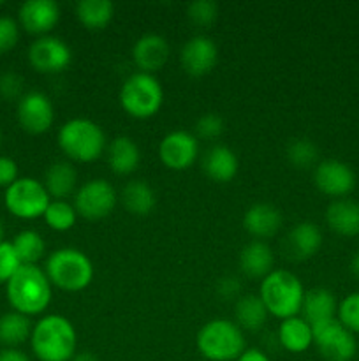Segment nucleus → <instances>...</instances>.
<instances>
[{"instance_id":"f8f14e48","label":"nucleus","mask_w":359,"mask_h":361,"mask_svg":"<svg viewBox=\"0 0 359 361\" xmlns=\"http://www.w3.org/2000/svg\"><path fill=\"white\" fill-rule=\"evenodd\" d=\"M199 155V141L189 130H172L162 137L158 145V157L165 168L183 171L196 162Z\"/></svg>"},{"instance_id":"e433bc0d","label":"nucleus","mask_w":359,"mask_h":361,"mask_svg":"<svg viewBox=\"0 0 359 361\" xmlns=\"http://www.w3.org/2000/svg\"><path fill=\"white\" fill-rule=\"evenodd\" d=\"M196 133L203 140H217L224 133V120L217 113H206L197 120Z\"/></svg>"},{"instance_id":"a878e982","label":"nucleus","mask_w":359,"mask_h":361,"mask_svg":"<svg viewBox=\"0 0 359 361\" xmlns=\"http://www.w3.org/2000/svg\"><path fill=\"white\" fill-rule=\"evenodd\" d=\"M77 183V173L70 162L58 161L53 162L48 168L44 176V187L48 190L49 197L55 200H63L69 196Z\"/></svg>"},{"instance_id":"ddd939ff","label":"nucleus","mask_w":359,"mask_h":361,"mask_svg":"<svg viewBox=\"0 0 359 361\" xmlns=\"http://www.w3.org/2000/svg\"><path fill=\"white\" fill-rule=\"evenodd\" d=\"M18 122L27 133L42 134L55 122V108L44 92L32 90L18 101Z\"/></svg>"},{"instance_id":"20e7f679","label":"nucleus","mask_w":359,"mask_h":361,"mask_svg":"<svg viewBox=\"0 0 359 361\" xmlns=\"http://www.w3.org/2000/svg\"><path fill=\"white\" fill-rule=\"evenodd\" d=\"M44 271L51 286L69 293L87 289L95 274L90 257L83 250L73 247H63L49 254Z\"/></svg>"},{"instance_id":"58836bf2","label":"nucleus","mask_w":359,"mask_h":361,"mask_svg":"<svg viewBox=\"0 0 359 361\" xmlns=\"http://www.w3.org/2000/svg\"><path fill=\"white\" fill-rule=\"evenodd\" d=\"M0 95L7 101L23 97V80H21L20 74L9 71V73L0 76Z\"/></svg>"},{"instance_id":"2f4dec72","label":"nucleus","mask_w":359,"mask_h":361,"mask_svg":"<svg viewBox=\"0 0 359 361\" xmlns=\"http://www.w3.org/2000/svg\"><path fill=\"white\" fill-rule=\"evenodd\" d=\"M42 217H44L46 224L55 231H69L76 224L77 212L74 204L67 203L65 200H53Z\"/></svg>"},{"instance_id":"a18cd8bd","label":"nucleus","mask_w":359,"mask_h":361,"mask_svg":"<svg viewBox=\"0 0 359 361\" xmlns=\"http://www.w3.org/2000/svg\"><path fill=\"white\" fill-rule=\"evenodd\" d=\"M352 271H354L355 277H359V252L355 254L354 259H352Z\"/></svg>"},{"instance_id":"f3484780","label":"nucleus","mask_w":359,"mask_h":361,"mask_svg":"<svg viewBox=\"0 0 359 361\" xmlns=\"http://www.w3.org/2000/svg\"><path fill=\"white\" fill-rule=\"evenodd\" d=\"M132 59L141 73H155L162 69L169 59V42L158 34H146L136 41Z\"/></svg>"},{"instance_id":"1a4fd4ad","label":"nucleus","mask_w":359,"mask_h":361,"mask_svg":"<svg viewBox=\"0 0 359 361\" xmlns=\"http://www.w3.org/2000/svg\"><path fill=\"white\" fill-rule=\"evenodd\" d=\"M313 344L326 361H351L358 353V342L338 319L313 324Z\"/></svg>"},{"instance_id":"5701e85b","label":"nucleus","mask_w":359,"mask_h":361,"mask_svg":"<svg viewBox=\"0 0 359 361\" xmlns=\"http://www.w3.org/2000/svg\"><path fill=\"white\" fill-rule=\"evenodd\" d=\"M239 168L238 155L225 145H215L206 152L203 169L215 182H231Z\"/></svg>"},{"instance_id":"39448f33","label":"nucleus","mask_w":359,"mask_h":361,"mask_svg":"<svg viewBox=\"0 0 359 361\" xmlns=\"http://www.w3.org/2000/svg\"><path fill=\"white\" fill-rule=\"evenodd\" d=\"M58 145L73 161L92 162L104 154L106 134L94 120L73 118L60 127Z\"/></svg>"},{"instance_id":"de8ad7c7","label":"nucleus","mask_w":359,"mask_h":361,"mask_svg":"<svg viewBox=\"0 0 359 361\" xmlns=\"http://www.w3.org/2000/svg\"><path fill=\"white\" fill-rule=\"evenodd\" d=\"M0 143H2V133H0Z\"/></svg>"},{"instance_id":"6ab92c4d","label":"nucleus","mask_w":359,"mask_h":361,"mask_svg":"<svg viewBox=\"0 0 359 361\" xmlns=\"http://www.w3.org/2000/svg\"><path fill=\"white\" fill-rule=\"evenodd\" d=\"M322 247V233L313 222H299L287 235V252L294 259H310Z\"/></svg>"},{"instance_id":"cd10ccee","label":"nucleus","mask_w":359,"mask_h":361,"mask_svg":"<svg viewBox=\"0 0 359 361\" xmlns=\"http://www.w3.org/2000/svg\"><path fill=\"white\" fill-rule=\"evenodd\" d=\"M236 324L239 328H245L248 331H257L263 328L267 319V310L264 307L259 295H245L239 296L234 307Z\"/></svg>"},{"instance_id":"a19ab883","label":"nucleus","mask_w":359,"mask_h":361,"mask_svg":"<svg viewBox=\"0 0 359 361\" xmlns=\"http://www.w3.org/2000/svg\"><path fill=\"white\" fill-rule=\"evenodd\" d=\"M218 295H222L224 298H234V296H238L239 293H241V284H239V281L236 277H224L218 281Z\"/></svg>"},{"instance_id":"c85d7f7f","label":"nucleus","mask_w":359,"mask_h":361,"mask_svg":"<svg viewBox=\"0 0 359 361\" xmlns=\"http://www.w3.org/2000/svg\"><path fill=\"white\" fill-rule=\"evenodd\" d=\"M32 326L30 317L20 312H7L0 317V342L14 349V345H20L30 338Z\"/></svg>"},{"instance_id":"ea45409f","label":"nucleus","mask_w":359,"mask_h":361,"mask_svg":"<svg viewBox=\"0 0 359 361\" xmlns=\"http://www.w3.org/2000/svg\"><path fill=\"white\" fill-rule=\"evenodd\" d=\"M18 180V164L11 157L0 155V187L13 185Z\"/></svg>"},{"instance_id":"f257e3e1","label":"nucleus","mask_w":359,"mask_h":361,"mask_svg":"<svg viewBox=\"0 0 359 361\" xmlns=\"http://www.w3.org/2000/svg\"><path fill=\"white\" fill-rule=\"evenodd\" d=\"M30 345L39 361H70L77 345L74 324L56 314L44 316L34 324Z\"/></svg>"},{"instance_id":"a211bd4d","label":"nucleus","mask_w":359,"mask_h":361,"mask_svg":"<svg viewBox=\"0 0 359 361\" xmlns=\"http://www.w3.org/2000/svg\"><path fill=\"white\" fill-rule=\"evenodd\" d=\"M243 226L256 238H270L282 228V214L275 204L257 203L245 212Z\"/></svg>"},{"instance_id":"412c9836","label":"nucleus","mask_w":359,"mask_h":361,"mask_svg":"<svg viewBox=\"0 0 359 361\" xmlns=\"http://www.w3.org/2000/svg\"><path fill=\"white\" fill-rule=\"evenodd\" d=\"M303 319L308 321L310 324H319L324 321L336 319L338 303L333 293L329 289L315 288L305 293L301 305Z\"/></svg>"},{"instance_id":"f03ea898","label":"nucleus","mask_w":359,"mask_h":361,"mask_svg":"<svg viewBox=\"0 0 359 361\" xmlns=\"http://www.w3.org/2000/svg\"><path fill=\"white\" fill-rule=\"evenodd\" d=\"M7 300L16 312L37 316L51 303V282L37 264H23L7 282Z\"/></svg>"},{"instance_id":"f704fd0d","label":"nucleus","mask_w":359,"mask_h":361,"mask_svg":"<svg viewBox=\"0 0 359 361\" xmlns=\"http://www.w3.org/2000/svg\"><path fill=\"white\" fill-rule=\"evenodd\" d=\"M187 16L199 27H208L218 18V4L213 0H194L187 7Z\"/></svg>"},{"instance_id":"473e14b6","label":"nucleus","mask_w":359,"mask_h":361,"mask_svg":"<svg viewBox=\"0 0 359 361\" xmlns=\"http://www.w3.org/2000/svg\"><path fill=\"white\" fill-rule=\"evenodd\" d=\"M287 159L292 166L299 169L312 168L319 159V148L308 137H296L287 145Z\"/></svg>"},{"instance_id":"393cba45","label":"nucleus","mask_w":359,"mask_h":361,"mask_svg":"<svg viewBox=\"0 0 359 361\" xmlns=\"http://www.w3.org/2000/svg\"><path fill=\"white\" fill-rule=\"evenodd\" d=\"M141 162V150L129 136H118L108 147V164L116 175H130Z\"/></svg>"},{"instance_id":"c03bdc74","label":"nucleus","mask_w":359,"mask_h":361,"mask_svg":"<svg viewBox=\"0 0 359 361\" xmlns=\"http://www.w3.org/2000/svg\"><path fill=\"white\" fill-rule=\"evenodd\" d=\"M70 361H99V360H97V356L92 355V353L83 351V353H76V355H74V358Z\"/></svg>"},{"instance_id":"423d86ee","label":"nucleus","mask_w":359,"mask_h":361,"mask_svg":"<svg viewBox=\"0 0 359 361\" xmlns=\"http://www.w3.org/2000/svg\"><path fill=\"white\" fill-rule=\"evenodd\" d=\"M197 349L210 361H236L245 351L241 328L229 319H211L197 334Z\"/></svg>"},{"instance_id":"c9c22d12","label":"nucleus","mask_w":359,"mask_h":361,"mask_svg":"<svg viewBox=\"0 0 359 361\" xmlns=\"http://www.w3.org/2000/svg\"><path fill=\"white\" fill-rule=\"evenodd\" d=\"M21 267H23V263H21L20 257H18L13 243H0V282H6L7 284Z\"/></svg>"},{"instance_id":"72a5a7b5","label":"nucleus","mask_w":359,"mask_h":361,"mask_svg":"<svg viewBox=\"0 0 359 361\" xmlns=\"http://www.w3.org/2000/svg\"><path fill=\"white\" fill-rule=\"evenodd\" d=\"M336 319L352 334H359V291L351 293L338 303Z\"/></svg>"},{"instance_id":"09e8293b","label":"nucleus","mask_w":359,"mask_h":361,"mask_svg":"<svg viewBox=\"0 0 359 361\" xmlns=\"http://www.w3.org/2000/svg\"><path fill=\"white\" fill-rule=\"evenodd\" d=\"M0 6H4V2H2V0H0Z\"/></svg>"},{"instance_id":"aec40b11","label":"nucleus","mask_w":359,"mask_h":361,"mask_svg":"<svg viewBox=\"0 0 359 361\" xmlns=\"http://www.w3.org/2000/svg\"><path fill=\"white\" fill-rule=\"evenodd\" d=\"M275 256L271 247L263 240H253L246 243L239 252V267L250 279H264L273 271Z\"/></svg>"},{"instance_id":"7ed1b4c3","label":"nucleus","mask_w":359,"mask_h":361,"mask_svg":"<svg viewBox=\"0 0 359 361\" xmlns=\"http://www.w3.org/2000/svg\"><path fill=\"white\" fill-rule=\"evenodd\" d=\"M305 293L301 281L292 271L273 270L260 282L259 298L267 314L284 321L301 312Z\"/></svg>"},{"instance_id":"b1692460","label":"nucleus","mask_w":359,"mask_h":361,"mask_svg":"<svg viewBox=\"0 0 359 361\" xmlns=\"http://www.w3.org/2000/svg\"><path fill=\"white\" fill-rule=\"evenodd\" d=\"M278 341L285 351L296 353V355L305 353L313 345L312 324L299 316L284 319L278 328Z\"/></svg>"},{"instance_id":"9d476101","label":"nucleus","mask_w":359,"mask_h":361,"mask_svg":"<svg viewBox=\"0 0 359 361\" xmlns=\"http://www.w3.org/2000/svg\"><path fill=\"white\" fill-rule=\"evenodd\" d=\"M116 190L104 178H94L84 182L74 194V208L77 215L88 221L104 219L115 210Z\"/></svg>"},{"instance_id":"bb28decb","label":"nucleus","mask_w":359,"mask_h":361,"mask_svg":"<svg viewBox=\"0 0 359 361\" xmlns=\"http://www.w3.org/2000/svg\"><path fill=\"white\" fill-rule=\"evenodd\" d=\"M122 200L127 210L134 215H148L157 203L155 190L144 180H130L123 187Z\"/></svg>"},{"instance_id":"dca6fc26","label":"nucleus","mask_w":359,"mask_h":361,"mask_svg":"<svg viewBox=\"0 0 359 361\" xmlns=\"http://www.w3.org/2000/svg\"><path fill=\"white\" fill-rule=\"evenodd\" d=\"M18 18L25 30L42 37L58 23L60 6L55 0H27L21 4Z\"/></svg>"},{"instance_id":"49530a36","label":"nucleus","mask_w":359,"mask_h":361,"mask_svg":"<svg viewBox=\"0 0 359 361\" xmlns=\"http://www.w3.org/2000/svg\"><path fill=\"white\" fill-rule=\"evenodd\" d=\"M4 242V226H2V222H0V243Z\"/></svg>"},{"instance_id":"7c9ffc66","label":"nucleus","mask_w":359,"mask_h":361,"mask_svg":"<svg viewBox=\"0 0 359 361\" xmlns=\"http://www.w3.org/2000/svg\"><path fill=\"white\" fill-rule=\"evenodd\" d=\"M11 243H13L14 250H16L18 257L23 264H37V261L46 252V243L42 236L37 231H32V229H25V231L18 233Z\"/></svg>"},{"instance_id":"9b49d317","label":"nucleus","mask_w":359,"mask_h":361,"mask_svg":"<svg viewBox=\"0 0 359 361\" xmlns=\"http://www.w3.org/2000/svg\"><path fill=\"white\" fill-rule=\"evenodd\" d=\"M30 66L39 73H60L69 67L73 51L63 39L55 35H42L28 48Z\"/></svg>"},{"instance_id":"4be33fe9","label":"nucleus","mask_w":359,"mask_h":361,"mask_svg":"<svg viewBox=\"0 0 359 361\" xmlns=\"http://www.w3.org/2000/svg\"><path fill=\"white\" fill-rule=\"evenodd\" d=\"M326 222L340 236L359 235V203L358 201L334 200L326 210Z\"/></svg>"},{"instance_id":"2eb2a0df","label":"nucleus","mask_w":359,"mask_h":361,"mask_svg":"<svg viewBox=\"0 0 359 361\" xmlns=\"http://www.w3.org/2000/svg\"><path fill=\"white\" fill-rule=\"evenodd\" d=\"M182 66L190 76H204L215 67L218 59V48L213 39L206 35H194L183 44Z\"/></svg>"},{"instance_id":"79ce46f5","label":"nucleus","mask_w":359,"mask_h":361,"mask_svg":"<svg viewBox=\"0 0 359 361\" xmlns=\"http://www.w3.org/2000/svg\"><path fill=\"white\" fill-rule=\"evenodd\" d=\"M236 361H270V358H267L266 353L260 351V349L250 348L245 349V351L241 353V356Z\"/></svg>"},{"instance_id":"37998d69","label":"nucleus","mask_w":359,"mask_h":361,"mask_svg":"<svg viewBox=\"0 0 359 361\" xmlns=\"http://www.w3.org/2000/svg\"><path fill=\"white\" fill-rule=\"evenodd\" d=\"M0 361H32L28 358L27 355H25L23 351H20V349H4L2 353H0Z\"/></svg>"},{"instance_id":"4c0bfd02","label":"nucleus","mask_w":359,"mask_h":361,"mask_svg":"<svg viewBox=\"0 0 359 361\" xmlns=\"http://www.w3.org/2000/svg\"><path fill=\"white\" fill-rule=\"evenodd\" d=\"M20 39V27L9 16H0V53H7Z\"/></svg>"},{"instance_id":"6e6552de","label":"nucleus","mask_w":359,"mask_h":361,"mask_svg":"<svg viewBox=\"0 0 359 361\" xmlns=\"http://www.w3.org/2000/svg\"><path fill=\"white\" fill-rule=\"evenodd\" d=\"M4 201H6L7 210L14 217L30 221V219L44 215L46 208L51 203V197H49L44 183L30 178V176H25V178H18L13 185L7 187Z\"/></svg>"},{"instance_id":"c756f323","label":"nucleus","mask_w":359,"mask_h":361,"mask_svg":"<svg viewBox=\"0 0 359 361\" xmlns=\"http://www.w3.org/2000/svg\"><path fill=\"white\" fill-rule=\"evenodd\" d=\"M115 14V6L109 0H81L76 4V16L84 27L104 28Z\"/></svg>"},{"instance_id":"0eeeda50","label":"nucleus","mask_w":359,"mask_h":361,"mask_svg":"<svg viewBox=\"0 0 359 361\" xmlns=\"http://www.w3.org/2000/svg\"><path fill=\"white\" fill-rule=\"evenodd\" d=\"M164 102V88L160 81L148 73H134L123 81L120 90V104L134 118H150Z\"/></svg>"},{"instance_id":"4468645a","label":"nucleus","mask_w":359,"mask_h":361,"mask_svg":"<svg viewBox=\"0 0 359 361\" xmlns=\"http://www.w3.org/2000/svg\"><path fill=\"white\" fill-rule=\"evenodd\" d=\"M313 182L320 192L341 200L354 190L355 173L345 162L336 161V159H326L315 166Z\"/></svg>"}]
</instances>
